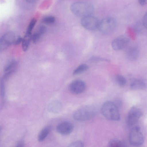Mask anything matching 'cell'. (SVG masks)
I'll use <instances>...</instances> for the list:
<instances>
[{
	"label": "cell",
	"instance_id": "cell-1",
	"mask_svg": "<svg viewBox=\"0 0 147 147\" xmlns=\"http://www.w3.org/2000/svg\"><path fill=\"white\" fill-rule=\"evenodd\" d=\"M70 9L74 14L82 18L91 15L94 9L92 4L84 2H77L74 3L71 5Z\"/></svg>",
	"mask_w": 147,
	"mask_h": 147
},
{
	"label": "cell",
	"instance_id": "cell-2",
	"mask_svg": "<svg viewBox=\"0 0 147 147\" xmlns=\"http://www.w3.org/2000/svg\"><path fill=\"white\" fill-rule=\"evenodd\" d=\"M101 112L104 117L109 120L117 121L120 119L118 107L112 102H105L102 106Z\"/></svg>",
	"mask_w": 147,
	"mask_h": 147
},
{
	"label": "cell",
	"instance_id": "cell-3",
	"mask_svg": "<svg viewBox=\"0 0 147 147\" xmlns=\"http://www.w3.org/2000/svg\"><path fill=\"white\" fill-rule=\"evenodd\" d=\"M95 107L91 105H86L79 109L74 113L73 117L76 120L83 121L90 119L96 114Z\"/></svg>",
	"mask_w": 147,
	"mask_h": 147
},
{
	"label": "cell",
	"instance_id": "cell-4",
	"mask_svg": "<svg viewBox=\"0 0 147 147\" xmlns=\"http://www.w3.org/2000/svg\"><path fill=\"white\" fill-rule=\"evenodd\" d=\"M116 25V21L114 18L107 17L99 22L98 28L102 34H108L113 32Z\"/></svg>",
	"mask_w": 147,
	"mask_h": 147
},
{
	"label": "cell",
	"instance_id": "cell-5",
	"mask_svg": "<svg viewBox=\"0 0 147 147\" xmlns=\"http://www.w3.org/2000/svg\"><path fill=\"white\" fill-rule=\"evenodd\" d=\"M130 144L134 146H138L142 145L144 142V137L140 127H136L131 129L129 135Z\"/></svg>",
	"mask_w": 147,
	"mask_h": 147
},
{
	"label": "cell",
	"instance_id": "cell-6",
	"mask_svg": "<svg viewBox=\"0 0 147 147\" xmlns=\"http://www.w3.org/2000/svg\"><path fill=\"white\" fill-rule=\"evenodd\" d=\"M141 110L138 107H132L129 110L127 117V124L130 127L134 125L142 115Z\"/></svg>",
	"mask_w": 147,
	"mask_h": 147
},
{
	"label": "cell",
	"instance_id": "cell-7",
	"mask_svg": "<svg viewBox=\"0 0 147 147\" xmlns=\"http://www.w3.org/2000/svg\"><path fill=\"white\" fill-rule=\"evenodd\" d=\"M99 22L96 17L91 15L82 18L81 20L82 26L85 29L93 30L98 28Z\"/></svg>",
	"mask_w": 147,
	"mask_h": 147
},
{
	"label": "cell",
	"instance_id": "cell-8",
	"mask_svg": "<svg viewBox=\"0 0 147 147\" xmlns=\"http://www.w3.org/2000/svg\"><path fill=\"white\" fill-rule=\"evenodd\" d=\"M15 36L13 33L9 32L4 34L0 39V51L7 49L13 44L15 40Z\"/></svg>",
	"mask_w": 147,
	"mask_h": 147
},
{
	"label": "cell",
	"instance_id": "cell-9",
	"mask_svg": "<svg viewBox=\"0 0 147 147\" xmlns=\"http://www.w3.org/2000/svg\"><path fill=\"white\" fill-rule=\"evenodd\" d=\"M86 88V84L83 81L77 80L73 81L69 84V91L74 94H79L84 92Z\"/></svg>",
	"mask_w": 147,
	"mask_h": 147
},
{
	"label": "cell",
	"instance_id": "cell-10",
	"mask_svg": "<svg viewBox=\"0 0 147 147\" xmlns=\"http://www.w3.org/2000/svg\"><path fill=\"white\" fill-rule=\"evenodd\" d=\"M129 41V38L125 35L119 36L112 41L111 46L113 49L115 51H119L125 48Z\"/></svg>",
	"mask_w": 147,
	"mask_h": 147
},
{
	"label": "cell",
	"instance_id": "cell-11",
	"mask_svg": "<svg viewBox=\"0 0 147 147\" xmlns=\"http://www.w3.org/2000/svg\"><path fill=\"white\" fill-rule=\"evenodd\" d=\"M74 128V126L71 123L68 121H64L57 125L56 130L62 135H67L72 132Z\"/></svg>",
	"mask_w": 147,
	"mask_h": 147
},
{
	"label": "cell",
	"instance_id": "cell-12",
	"mask_svg": "<svg viewBox=\"0 0 147 147\" xmlns=\"http://www.w3.org/2000/svg\"><path fill=\"white\" fill-rule=\"evenodd\" d=\"M18 64V61L13 60L9 62L5 65L4 70L5 73L2 78L4 80L8 79L16 71Z\"/></svg>",
	"mask_w": 147,
	"mask_h": 147
},
{
	"label": "cell",
	"instance_id": "cell-13",
	"mask_svg": "<svg viewBox=\"0 0 147 147\" xmlns=\"http://www.w3.org/2000/svg\"><path fill=\"white\" fill-rule=\"evenodd\" d=\"M125 55L127 58L128 60L131 61L135 60L139 57V50L136 47H131L126 50Z\"/></svg>",
	"mask_w": 147,
	"mask_h": 147
},
{
	"label": "cell",
	"instance_id": "cell-14",
	"mask_svg": "<svg viewBox=\"0 0 147 147\" xmlns=\"http://www.w3.org/2000/svg\"><path fill=\"white\" fill-rule=\"evenodd\" d=\"M32 34L31 33L26 32L23 38L22 42V47L23 50L26 51L28 49L30 42L32 40Z\"/></svg>",
	"mask_w": 147,
	"mask_h": 147
},
{
	"label": "cell",
	"instance_id": "cell-15",
	"mask_svg": "<svg viewBox=\"0 0 147 147\" xmlns=\"http://www.w3.org/2000/svg\"><path fill=\"white\" fill-rule=\"evenodd\" d=\"M145 87V83L140 80H135L132 81L130 84L131 88L134 90L142 89Z\"/></svg>",
	"mask_w": 147,
	"mask_h": 147
},
{
	"label": "cell",
	"instance_id": "cell-16",
	"mask_svg": "<svg viewBox=\"0 0 147 147\" xmlns=\"http://www.w3.org/2000/svg\"><path fill=\"white\" fill-rule=\"evenodd\" d=\"M51 127L50 126L45 127L39 133L38 136V140L39 142L43 141L51 131Z\"/></svg>",
	"mask_w": 147,
	"mask_h": 147
},
{
	"label": "cell",
	"instance_id": "cell-17",
	"mask_svg": "<svg viewBox=\"0 0 147 147\" xmlns=\"http://www.w3.org/2000/svg\"><path fill=\"white\" fill-rule=\"evenodd\" d=\"M61 108V103L57 101L53 102L50 105L49 107L50 111L54 113L59 112Z\"/></svg>",
	"mask_w": 147,
	"mask_h": 147
},
{
	"label": "cell",
	"instance_id": "cell-18",
	"mask_svg": "<svg viewBox=\"0 0 147 147\" xmlns=\"http://www.w3.org/2000/svg\"><path fill=\"white\" fill-rule=\"evenodd\" d=\"M88 68V66L86 64H82L79 65L74 70L73 72V74L78 75L84 72Z\"/></svg>",
	"mask_w": 147,
	"mask_h": 147
},
{
	"label": "cell",
	"instance_id": "cell-19",
	"mask_svg": "<svg viewBox=\"0 0 147 147\" xmlns=\"http://www.w3.org/2000/svg\"><path fill=\"white\" fill-rule=\"evenodd\" d=\"M108 146L111 147H124L125 144L122 141L117 139H113L109 143Z\"/></svg>",
	"mask_w": 147,
	"mask_h": 147
},
{
	"label": "cell",
	"instance_id": "cell-20",
	"mask_svg": "<svg viewBox=\"0 0 147 147\" xmlns=\"http://www.w3.org/2000/svg\"><path fill=\"white\" fill-rule=\"evenodd\" d=\"M115 81L117 84L120 86H124L126 83V80L122 76L118 75L115 77Z\"/></svg>",
	"mask_w": 147,
	"mask_h": 147
},
{
	"label": "cell",
	"instance_id": "cell-21",
	"mask_svg": "<svg viewBox=\"0 0 147 147\" xmlns=\"http://www.w3.org/2000/svg\"><path fill=\"white\" fill-rule=\"evenodd\" d=\"M55 21V18L52 16H46L42 20V22L43 23L47 24H53Z\"/></svg>",
	"mask_w": 147,
	"mask_h": 147
},
{
	"label": "cell",
	"instance_id": "cell-22",
	"mask_svg": "<svg viewBox=\"0 0 147 147\" xmlns=\"http://www.w3.org/2000/svg\"><path fill=\"white\" fill-rule=\"evenodd\" d=\"M37 22L36 19L34 18L32 19L30 22L27 30V32L31 33Z\"/></svg>",
	"mask_w": 147,
	"mask_h": 147
},
{
	"label": "cell",
	"instance_id": "cell-23",
	"mask_svg": "<svg viewBox=\"0 0 147 147\" xmlns=\"http://www.w3.org/2000/svg\"><path fill=\"white\" fill-rule=\"evenodd\" d=\"M41 36L38 32L32 35V40L34 44H36L39 41Z\"/></svg>",
	"mask_w": 147,
	"mask_h": 147
},
{
	"label": "cell",
	"instance_id": "cell-24",
	"mask_svg": "<svg viewBox=\"0 0 147 147\" xmlns=\"http://www.w3.org/2000/svg\"><path fill=\"white\" fill-rule=\"evenodd\" d=\"M84 146V144L81 141H77L71 143L69 146L70 147H82Z\"/></svg>",
	"mask_w": 147,
	"mask_h": 147
},
{
	"label": "cell",
	"instance_id": "cell-25",
	"mask_svg": "<svg viewBox=\"0 0 147 147\" xmlns=\"http://www.w3.org/2000/svg\"><path fill=\"white\" fill-rule=\"evenodd\" d=\"M4 81V80L2 78L0 82L1 95L3 97L4 96L5 93V85Z\"/></svg>",
	"mask_w": 147,
	"mask_h": 147
},
{
	"label": "cell",
	"instance_id": "cell-26",
	"mask_svg": "<svg viewBox=\"0 0 147 147\" xmlns=\"http://www.w3.org/2000/svg\"><path fill=\"white\" fill-rule=\"evenodd\" d=\"M46 27L44 26H41L39 28L37 32L42 36L46 32Z\"/></svg>",
	"mask_w": 147,
	"mask_h": 147
},
{
	"label": "cell",
	"instance_id": "cell-27",
	"mask_svg": "<svg viewBox=\"0 0 147 147\" xmlns=\"http://www.w3.org/2000/svg\"><path fill=\"white\" fill-rule=\"evenodd\" d=\"M142 23L144 26L147 29V12L143 17Z\"/></svg>",
	"mask_w": 147,
	"mask_h": 147
},
{
	"label": "cell",
	"instance_id": "cell-28",
	"mask_svg": "<svg viewBox=\"0 0 147 147\" xmlns=\"http://www.w3.org/2000/svg\"><path fill=\"white\" fill-rule=\"evenodd\" d=\"M91 60L94 61H107V60L104 59H102L101 58L96 57L93 56L91 57Z\"/></svg>",
	"mask_w": 147,
	"mask_h": 147
},
{
	"label": "cell",
	"instance_id": "cell-29",
	"mask_svg": "<svg viewBox=\"0 0 147 147\" xmlns=\"http://www.w3.org/2000/svg\"><path fill=\"white\" fill-rule=\"evenodd\" d=\"M23 38L19 36L18 37L16 40H15L13 44L16 45H18L21 42H22Z\"/></svg>",
	"mask_w": 147,
	"mask_h": 147
},
{
	"label": "cell",
	"instance_id": "cell-30",
	"mask_svg": "<svg viewBox=\"0 0 147 147\" xmlns=\"http://www.w3.org/2000/svg\"><path fill=\"white\" fill-rule=\"evenodd\" d=\"M139 4L142 6L146 5L147 3V0H138Z\"/></svg>",
	"mask_w": 147,
	"mask_h": 147
},
{
	"label": "cell",
	"instance_id": "cell-31",
	"mask_svg": "<svg viewBox=\"0 0 147 147\" xmlns=\"http://www.w3.org/2000/svg\"><path fill=\"white\" fill-rule=\"evenodd\" d=\"M24 145V142L23 141L21 140L19 141L17 145L18 146H23Z\"/></svg>",
	"mask_w": 147,
	"mask_h": 147
},
{
	"label": "cell",
	"instance_id": "cell-32",
	"mask_svg": "<svg viewBox=\"0 0 147 147\" xmlns=\"http://www.w3.org/2000/svg\"><path fill=\"white\" fill-rule=\"evenodd\" d=\"M27 3H32L36 2L37 0H25Z\"/></svg>",
	"mask_w": 147,
	"mask_h": 147
}]
</instances>
